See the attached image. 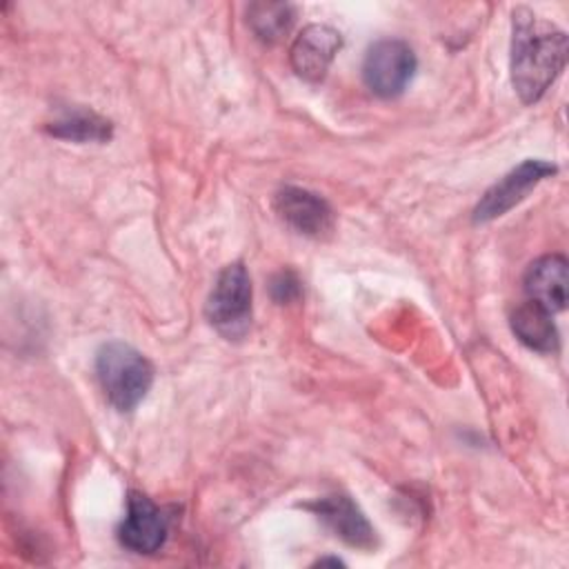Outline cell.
<instances>
[{"label": "cell", "mask_w": 569, "mask_h": 569, "mask_svg": "<svg viewBox=\"0 0 569 569\" xmlns=\"http://www.w3.org/2000/svg\"><path fill=\"white\" fill-rule=\"evenodd\" d=\"M567 60V33L527 7L513 9L511 84L525 104L538 102Z\"/></svg>", "instance_id": "obj_1"}, {"label": "cell", "mask_w": 569, "mask_h": 569, "mask_svg": "<svg viewBox=\"0 0 569 569\" xmlns=\"http://www.w3.org/2000/svg\"><path fill=\"white\" fill-rule=\"evenodd\" d=\"M96 376L109 405L122 413L133 411L153 385V365L122 340L104 342L96 353Z\"/></svg>", "instance_id": "obj_2"}, {"label": "cell", "mask_w": 569, "mask_h": 569, "mask_svg": "<svg viewBox=\"0 0 569 569\" xmlns=\"http://www.w3.org/2000/svg\"><path fill=\"white\" fill-rule=\"evenodd\" d=\"M251 278L242 262L222 267L204 302L207 320L224 338H242L251 325Z\"/></svg>", "instance_id": "obj_3"}, {"label": "cell", "mask_w": 569, "mask_h": 569, "mask_svg": "<svg viewBox=\"0 0 569 569\" xmlns=\"http://www.w3.org/2000/svg\"><path fill=\"white\" fill-rule=\"evenodd\" d=\"M416 67V53L405 40L385 38L367 49L362 80L371 93L380 98H396L409 87Z\"/></svg>", "instance_id": "obj_4"}, {"label": "cell", "mask_w": 569, "mask_h": 569, "mask_svg": "<svg viewBox=\"0 0 569 569\" xmlns=\"http://www.w3.org/2000/svg\"><path fill=\"white\" fill-rule=\"evenodd\" d=\"M558 171L556 164L547 162V160H525L518 167H513L509 173H505L498 182H493L485 196L480 198V202L473 209V222L482 224V222H491L500 216H505L509 209H513L518 202H522L527 198V193L542 182L545 178L553 176Z\"/></svg>", "instance_id": "obj_5"}, {"label": "cell", "mask_w": 569, "mask_h": 569, "mask_svg": "<svg viewBox=\"0 0 569 569\" xmlns=\"http://www.w3.org/2000/svg\"><path fill=\"white\" fill-rule=\"evenodd\" d=\"M169 533V518L147 496L131 491L127 498V511L118 527V540L133 553H156Z\"/></svg>", "instance_id": "obj_6"}, {"label": "cell", "mask_w": 569, "mask_h": 569, "mask_svg": "<svg viewBox=\"0 0 569 569\" xmlns=\"http://www.w3.org/2000/svg\"><path fill=\"white\" fill-rule=\"evenodd\" d=\"M309 509L333 536L349 547L369 551L376 547V529L362 513V509L347 493H329L307 502Z\"/></svg>", "instance_id": "obj_7"}, {"label": "cell", "mask_w": 569, "mask_h": 569, "mask_svg": "<svg viewBox=\"0 0 569 569\" xmlns=\"http://www.w3.org/2000/svg\"><path fill=\"white\" fill-rule=\"evenodd\" d=\"M342 47L340 33L329 24H307L289 49L293 71L307 82H320Z\"/></svg>", "instance_id": "obj_8"}, {"label": "cell", "mask_w": 569, "mask_h": 569, "mask_svg": "<svg viewBox=\"0 0 569 569\" xmlns=\"http://www.w3.org/2000/svg\"><path fill=\"white\" fill-rule=\"evenodd\" d=\"M273 207L298 233L320 238L333 227V211L329 202L309 189L287 184L276 193Z\"/></svg>", "instance_id": "obj_9"}, {"label": "cell", "mask_w": 569, "mask_h": 569, "mask_svg": "<svg viewBox=\"0 0 569 569\" xmlns=\"http://www.w3.org/2000/svg\"><path fill=\"white\" fill-rule=\"evenodd\" d=\"M567 258L560 253H549L533 260L525 271V293L527 300H533L549 309L551 313L567 307Z\"/></svg>", "instance_id": "obj_10"}, {"label": "cell", "mask_w": 569, "mask_h": 569, "mask_svg": "<svg viewBox=\"0 0 569 569\" xmlns=\"http://www.w3.org/2000/svg\"><path fill=\"white\" fill-rule=\"evenodd\" d=\"M509 325L513 336L531 351L556 353L560 347V333L553 322V313L533 300L518 305L509 316Z\"/></svg>", "instance_id": "obj_11"}, {"label": "cell", "mask_w": 569, "mask_h": 569, "mask_svg": "<svg viewBox=\"0 0 569 569\" xmlns=\"http://www.w3.org/2000/svg\"><path fill=\"white\" fill-rule=\"evenodd\" d=\"M47 131L71 142H107L113 136V124L96 111L71 109L62 118L47 124Z\"/></svg>", "instance_id": "obj_12"}, {"label": "cell", "mask_w": 569, "mask_h": 569, "mask_svg": "<svg viewBox=\"0 0 569 569\" xmlns=\"http://www.w3.org/2000/svg\"><path fill=\"white\" fill-rule=\"evenodd\" d=\"M296 20V7L287 2H253L247 9V22L256 38L262 42H278L282 40Z\"/></svg>", "instance_id": "obj_13"}, {"label": "cell", "mask_w": 569, "mask_h": 569, "mask_svg": "<svg viewBox=\"0 0 569 569\" xmlns=\"http://www.w3.org/2000/svg\"><path fill=\"white\" fill-rule=\"evenodd\" d=\"M271 296L276 302L284 305L291 302L300 296V280L296 278V273L291 271H280L273 280H271Z\"/></svg>", "instance_id": "obj_14"}, {"label": "cell", "mask_w": 569, "mask_h": 569, "mask_svg": "<svg viewBox=\"0 0 569 569\" xmlns=\"http://www.w3.org/2000/svg\"><path fill=\"white\" fill-rule=\"evenodd\" d=\"M327 562H331V565H342V560H338V558H320V560H318V565H327Z\"/></svg>", "instance_id": "obj_15"}]
</instances>
